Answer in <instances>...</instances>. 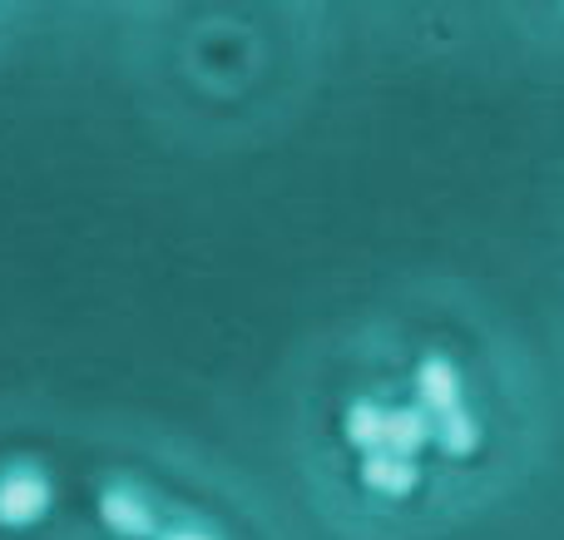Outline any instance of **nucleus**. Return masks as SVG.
<instances>
[{"instance_id":"obj_1","label":"nucleus","mask_w":564,"mask_h":540,"mask_svg":"<svg viewBox=\"0 0 564 540\" xmlns=\"http://www.w3.org/2000/svg\"><path fill=\"white\" fill-rule=\"evenodd\" d=\"M555 402L540 343L486 288L401 278L302 357L292 452L337 540H456L540 482Z\"/></svg>"},{"instance_id":"obj_2","label":"nucleus","mask_w":564,"mask_h":540,"mask_svg":"<svg viewBox=\"0 0 564 540\" xmlns=\"http://www.w3.org/2000/svg\"><path fill=\"white\" fill-rule=\"evenodd\" d=\"M95 521L109 540H234L224 526L198 521V511L169 501L144 476H109L95 486Z\"/></svg>"},{"instance_id":"obj_3","label":"nucleus","mask_w":564,"mask_h":540,"mask_svg":"<svg viewBox=\"0 0 564 540\" xmlns=\"http://www.w3.org/2000/svg\"><path fill=\"white\" fill-rule=\"evenodd\" d=\"M55 506V476L35 456H6L0 462V531H30Z\"/></svg>"},{"instance_id":"obj_4","label":"nucleus","mask_w":564,"mask_h":540,"mask_svg":"<svg viewBox=\"0 0 564 540\" xmlns=\"http://www.w3.org/2000/svg\"><path fill=\"white\" fill-rule=\"evenodd\" d=\"M545 367H550V382H555V397L564 402V273L550 278V303H545Z\"/></svg>"},{"instance_id":"obj_5","label":"nucleus","mask_w":564,"mask_h":540,"mask_svg":"<svg viewBox=\"0 0 564 540\" xmlns=\"http://www.w3.org/2000/svg\"><path fill=\"white\" fill-rule=\"evenodd\" d=\"M555 273H564V184L555 194Z\"/></svg>"}]
</instances>
